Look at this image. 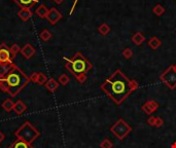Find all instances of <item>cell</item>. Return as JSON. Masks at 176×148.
Here are the masks:
<instances>
[{
  "mask_svg": "<svg viewBox=\"0 0 176 148\" xmlns=\"http://www.w3.org/2000/svg\"><path fill=\"white\" fill-rule=\"evenodd\" d=\"M138 87L136 81L130 80L121 70H116L101 85V90L108 95L116 104H121L133 90Z\"/></svg>",
  "mask_w": 176,
  "mask_h": 148,
  "instance_id": "1",
  "label": "cell"
},
{
  "mask_svg": "<svg viewBox=\"0 0 176 148\" xmlns=\"http://www.w3.org/2000/svg\"><path fill=\"white\" fill-rule=\"evenodd\" d=\"M28 82L29 77L17 67V65H14L12 69L4 77H0V90L15 97L28 84Z\"/></svg>",
  "mask_w": 176,
  "mask_h": 148,
  "instance_id": "2",
  "label": "cell"
},
{
  "mask_svg": "<svg viewBox=\"0 0 176 148\" xmlns=\"http://www.w3.org/2000/svg\"><path fill=\"white\" fill-rule=\"evenodd\" d=\"M64 61H66V68L75 76L78 82L84 84L87 80V73L92 69V64L88 61L85 56L81 53H76L72 59L64 57Z\"/></svg>",
  "mask_w": 176,
  "mask_h": 148,
  "instance_id": "3",
  "label": "cell"
},
{
  "mask_svg": "<svg viewBox=\"0 0 176 148\" xmlns=\"http://www.w3.org/2000/svg\"><path fill=\"white\" fill-rule=\"evenodd\" d=\"M15 137L20 140L31 144L40 135L39 132L31 124L29 121H26L21 126V128L15 132Z\"/></svg>",
  "mask_w": 176,
  "mask_h": 148,
  "instance_id": "4",
  "label": "cell"
},
{
  "mask_svg": "<svg viewBox=\"0 0 176 148\" xmlns=\"http://www.w3.org/2000/svg\"><path fill=\"white\" fill-rule=\"evenodd\" d=\"M161 79L165 84L168 85L171 90L176 87V70L174 65L170 66L166 71L161 75Z\"/></svg>",
  "mask_w": 176,
  "mask_h": 148,
  "instance_id": "5",
  "label": "cell"
},
{
  "mask_svg": "<svg viewBox=\"0 0 176 148\" xmlns=\"http://www.w3.org/2000/svg\"><path fill=\"white\" fill-rule=\"evenodd\" d=\"M111 131L113 132V134H115L116 137H118L120 139H123L124 137L131 131V128L123 120V119H120V120L111 128Z\"/></svg>",
  "mask_w": 176,
  "mask_h": 148,
  "instance_id": "6",
  "label": "cell"
},
{
  "mask_svg": "<svg viewBox=\"0 0 176 148\" xmlns=\"http://www.w3.org/2000/svg\"><path fill=\"white\" fill-rule=\"evenodd\" d=\"M12 53H10L9 48H7L4 43L0 45V64H7V63H12Z\"/></svg>",
  "mask_w": 176,
  "mask_h": 148,
  "instance_id": "7",
  "label": "cell"
},
{
  "mask_svg": "<svg viewBox=\"0 0 176 148\" xmlns=\"http://www.w3.org/2000/svg\"><path fill=\"white\" fill-rule=\"evenodd\" d=\"M46 19H48V21L51 25H56L57 23L62 19V15L59 12L58 9L53 7V8H51L50 12H48V15H46Z\"/></svg>",
  "mask_w": 176,
  "mask_h": 148,
  "instance_id": "8",
  "label": "cell"
},
{
  "mask_svg": "<svg viewBox=\"0 0 176 148\" xmlns=\"http://www.w3.org/2000/svg\"><path fill=\"white\" fill-rule=\"evenodd\" d=\"M20 53L23 54V57H24V58L30 59V58H32V57L35 54L36 49L33 48V46L31 45V44H29V43H28V44H26L23 48H21Z\"/></svg>",
  "mask_w": 176,
  "mask_h": 148,
  "instance_id": "9",
  "label": "cell"
},
{
  "mask_svg": "<svg viewBox=\"0 0 176 148\" xmlns=\"http://www.w3.org/2000/svg\"><path fill=\"white\" fill-rule=\"evenodd\" d=\"M18 5H20L22 8H31L32 6L37 3L39 0H14Z\"/></svg>",
  "mask_w": 176,
  "mask_h": 148,
  "instance_id": "10",
  "label": "cell"
},
{
  "mask_svg": "<svg viewBox=\"0 0 176 148\" xmlns=\"http://www.w3.org/2000/svg\"><path fill=\"white\" fill-rule=\"evenodd\" d=\"M18 15H19L20 19L22 21H28L33 15V12L31 8H22L18 12Z\"/></svg>",
  "mask_w": 176,
  "mask_h": 148,
  "instance_id": "11",
  "label": "cell"
},
{
  "mask_svg": "<svg viewBox=\"0 0 176 148\" xmlns=\"http://www.w3.org/2000/svg\"><path fill=\"white\" fill-rule=\"evenodd\" d=\"M14 63H7V64H0V77H4L10 70L14 67Z\"/></svg>",
  "mask_w": 176,
  "mask_h": 148,
  "instance_id": "12",
  "label": "cell"
},
{
  "mask_svg": "<svg viewBox=\"0 0 176 148\" xmlns=\"http://www.w3.org/2000/svg\"><path fill=\"white\" fill-rule=\"evenodd\" d=\"M9 148H33V147L31 146V144L27 143V142L18 139L12 142V144L10 145Z\"/></svg>",
  "mask_w": 176,
  "mask_h": 148,
  "instance_id": "13",
  "label": "cell"
},
{
  "mask_svg": "<svg viewBox=\"0 0 176 148\" xmlns=\"http://www.w3.org/2000/svg\"><path fill=\"white\" fill-rule=\"evenodd\" d=\"M48 12H50V9H48L45 4H41L37 7V8H36L35 12L39 18H41V19H45V18H46V15H48Z\"/></svg>",
  "mask_w": 176,
  "mask_h": 148,
  "instance_id": "14",
  "label": "cell"
},
{
  "mask_svg": "<svg viewBox=\"0 0 176 148\" xmlns=\"http://www.w3.org/2000/svg\"><path fill=\"white\" fill-rule=\"evenodd\" d=\"M45 87L50 92H55L59 87V82H57V80H55L54 78H51L45 82Z\"/></svg>",
  "mask_w": 176,
  "mask_h": 148,
  "instance_id": "15",
  "label": "cell"
},
{
  "mask_svg": "<svg viewBox=\"0 0 176 148\" xmlns=\"http://www.w3.org/2000/svg\"><path fill=\"white\" fill-rule=\"evenodd\" d=\"M144 39H145V37H144V35L142 34L141 32H137L132 36V41H133V43L136 45H140L144 41Z\"/></svg>",
  "mask_w": 176,
  "mask_h": 148,
  "instance_id": "16",
  "label": "cell"
},
{
  "mask_svg": "<svg viewBox=\"0 0 176 148\" xmlns=\"http://www.w3.org/2000/svg\"><path fill=\"white\" fill-rule=\"evenodd\" d=\"M26 109H27V106H26L25 104L22 102V101H18L17 103H15L14 110L17 114H22L26 110Z\"/></svg>",
  "mask_w": 176,
  "mask_h": 148,
  "instance_id": "17",
  "label": "cell"
},
{
  "mask_svg": "<svg viewBox=\"0 0 176 148\" xmlns=\"http://www.w3.org/2000/svg\"><path fill=\"white\" fill-rule=\"evenodd\" d=\"M14 102H12L10 99H7V100H5L3 103L1 104V106H2V108L4 109L6 112H10L12 110H14Z\"/></svg>",
  "mask_w": 176,
  "mask_h": 148,
  "instance_id": "18",
  "label": "cell"
},
{
  "mask_svg": "<svg viewBox=\"0 0 176 148\" xmlns=\"http://www.w3.org/2000/svg\"><path fill=\"white\" fill-rule=\"evenodd\" d=\"M148 45L151 46L152 49H157L160 45H161V40L158 37H152L148 41Z\"/></svg>",
  "mask_w": 176,
  "mask_h": 148,
  "instance_id": "19",
  "label": "cell"
},
{
  "mask_svg": "<svg viewBox=\"0 0 176 148\" xmlns=\"http://www.w3.org/2000/svg\"><path fill=\"white\" fill-rule=\"evenodd\" d=\"M98 31H99V33H100L101 35L105 36V35H107L108 33H109L110 27H109V26H108L107 24L103 23V24H102V25H100V27L98 28Z\"/></svg>",
  "mask_w": 176,
  "mask_h": 148,
  "instance_id": "20",
  "label": "cell"
},
{
  "mask_svg": "<svg viewBox=\"0 0 176 148\" xmlns=\"http://www.w3.org/2000/svg\"><path fill=\"white\" fill-rule=\"evenodd\" d=\"M39 37H40V39L42 40V41H45V42H48V41L51 38V33L48 30H43L42 32L40 33Z\"/></svg>",
  "mask_w": 176,
  "mask_h": 148,
  "instance_id": "21",
  "label": "cell"
},
{
  "mask_svg": "<svg viewBox=\"0 0 176 148\" xmlns=\"http://www.w3.org/2000/svg\"><path fill=\"white\" fill-rule=\"evenodd\" d=\"M152 12H154V14L158 15V17H161V15L165 12V8L161 4H157L156 6L152 8Z\"/></svg>",
  "mask_w": 176,
  "mask_h": 148,
  "instance_id": "22",
  "label": "cell"
},
{
  "mask_svg": "<svg viewBox=\"0 0 176 148\" xmlns=\"http://www.w3.org/2000/svg\"><path fill=\"white\" fill-rule=\"evenodd\" d=\"M48 81V78H46V76L43 73H38V76H37V81H36V84L42 85V84H45V82Z\"/></svg>",
  "mask_w": 176,
  "mask_h": 148,
  "instance_id": "23",
  "label": "cell"
},
{
  "mask_svg": "<svg viewBox=\"0 0 176 148\" xmlns=\"http://www.w3.org/2000/svg\"><path fill=\"white\" fill-rule=\"evenodd\" d=\"M69 77H68V75H66V74H62L60 75V77H59V79H58V82H60V84L62 85H66L69 82Z\"/></svg>",
  "mask_w": 176,
  "mask_h": 148,
  "instance_id": "24",
  "label": "cell"
},
{
  "mask_svg": "<svg viewBox=\"0 0 176 148\" xmlns=\"http://www.w3.org/2000/svg\"><path fill=\"white\" fill-rule=\"evenodd\" d=\"M9 49H10V53H12V57H15L18 53H20V51H21L20 46L18 45V44H12V45L9 48Z\"/></svg>",
  "mask_w": 176,
  "mask_h": 148,
  "instance_id": "25",
  "label": "cell"
},
{
  "mask_svg": "<svg viewBox=\"0 0 176 148\" xmlns=\"http://www.w3.org/2000/svg\"><path fill=\"white\" fill-rule=\"evenodd\" d=\"M132 54H133V53H132V51L130 48H126L125 51H123V56L125 57L126 59H130L132 57Z\"/></svg>",
  "mask_w": 176,
  "mask_h": 148,
  "instance_id": "26",
  "label": "cell"
},
{
  "mask_svg": "<svg viewBox=\"0 0 176 148\" xmlns=\"http://www.w3.org/2000/svg\"><path fill=\"white\" fill-rule=\"evenodd\" d=\"M111 146H112V144H111L107 139H105L104 142H102V144H101V147L102 148H110Z\"/></svg>",
  "mask_w": 176,
  "mask_h": 148,
  "instance_id": "27",
  "label": "cell"
},
{
  "mask_svg": "<svg viewBox=\"0 0 176 148\" xmlns=\"http://www.w3.org/2000/svg\"><path fill=\"white\" fill-rule=\"evenodd\" d=\"M37 76H38V73H33L29 77V80H31V81H33V82H36L37 81Z\"/></svg>",
  "mask_w": 176,
  "mask_h": 148,
  "instance_id": "28",
  "label": "cell"
},
{
  "mask_svg": "<svg viewBox=\"0 0 176 148\" xmlns=\"http://www.w3.org/2000/svg\"><path fill=\"white\" fill-rule=\"evenodd\" d=\"M3 140H4V135H3V133H2L1 131H0V143H1Z\"/></svg>",
  "mask_w": 176,
  "mask_h": 148,
  "instance_id": "29",
  "label": "cell"
},
{
  "mask_svg": "<svg viewBox=\"0 0 176 148\" xmlns=\"http://www.w3.org/2000/svg\"><path fill=\"white\" fill-rule=\"evenodd\" d=\"M76 2H77V0H75V2H74V4L72 5V8H71V10H70V15L73 12V10H74V8H75V5H76Z\"/></svg>",
  "mask_w": 176,
  "mask_h": 148,
  "instance_id": "30",
  "label": "cell"
},
{
  "mask_svg": "<svg viewBox=\"0 0 176 148\" xmlns=\"http://www.w3.org/2000/svg\"><path fill=\"white\" fill-rule=\"evenodd\" d=\"M55 3H57V4H61L62 2H63V0H53Z\"/></svg>",
  "mask_w": 176,
  "mask_h": 148,
  "instance_id": "31",
  "label": "cell"
},
{
  "mask_svg": "<svg viewBox=\"0 0 176 148\" xmlns=\"http://www.w3.org/2000/svg\"><path fill=\"white\" fill-rule=\"evenodd\" d=\"M174 69L176 70V65H174Z\"/></svg>",
  "mask_w": 176,
  "mask_h": 148,
  "instance_id": "32",
  "label": "cell"
}]
</instances>
